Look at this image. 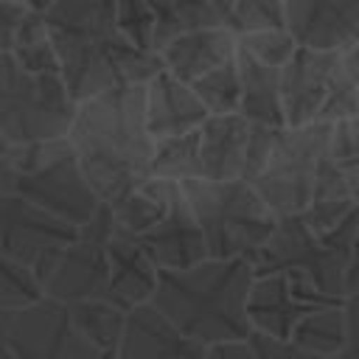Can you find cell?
I'll return each mask as SVG.
<instances>
[{
  "instance_id": "15",
  "label": "cell",
  "mask_w": 359,
  "mask_h": 359,
  "mask_svg": "<svg viewBox=\"0 0 359 359\" xmlns=\"http://www.w3.org/2000/svg\"><path fill=\"white\" fill-rule=\"evenodd\" d=\"M154 266L160 272H177V269H191L202 261H208V247L202 238V230L180 191V185L171 194V205L165 219L149 230L146 236L137 238Z\"/></svg>"
},
{
  "instance_id": "42",
  "label": "cell",
  "mask_w": 359,
  "mask_h": 359,
  "mask_svg": "<svg viewBox=\"0 0 359 359\" xmlns=\"http://www.w3.org/2000/svg\"><path fill=\"white\" fill-rule=\"evenodd\" d=\"M342 314H345L348 342L359 348V294H348V297L342 300Z\"/></svg>"
},
{
  "instance_id": "8",
  "label": "cell",
  "mask_w": 359,
  "mask_h": 359,
  "mask_svg": "<svg viewBox=\"0 0 359 359\" xmlns=\"http://www.w3.org/2000/svg\"><path fill=\"white\" fill-rule=\"evenodd\" d=\"M73 236L76 227L67 222L20 196L0 194V250L17 261L39 286H45L53 275Z\"/></svg>"
},
{
  "instance_id": "6",
  "label": "cell",
  "mask_w": 359,
  "mask_h": 359,
  "mask_svg": "<svg viewBox=\"0 0 359 359\" xmlns=\"http://www.w3.org/2000/svg\"><path fill=\"white\" fill-rule=\"evenodd\" d=\"M76 104L59 76H31L0 56V137L11 146L62 140L73 123Z\"/></svg>"
},
{
  "instance_id": "20",
  "label": "cell",
  "mask_w": 359,
  "mask_h": 359,
  "mask_svg": "<svg viewBox=\"0 0 359 359\" xmlns=\"http://www.w3.org/2000/svg\"><path fill=\"white\" fill-rule=\"evenodd\" d=\"M250 123L233 115H208L199 126V180L208 182H227L241 180L244 174V154H247Z\"/></svg>"
},
{
  "instance_id": "30",
  "label": "cell",
  "mask_w": 359,
  "mask_h": 359,
  "mask_svg": "<svg viewBox=\"0 0 359 359\" xmlns=\"http://www.w3.org/2000/svg\"><path fill=\"white\" fill-rule=\"evenodd\" d=\"M115 28L137 53H154V14L149 0H115Z\"/></svg>"
},
{
  "instance_id": "33",
  "label": "cell",
  "mask_w": 359,
  "mask_h": 359,
  "mask_svg": "<svg viewBox=\"0 0 359 359\" xmlns=\"http://www.w3.org/2000/svg\"><path fill=\"white\" fill-rule=\"evenodd\" d=\"M359 115V90L353 87V81L348 79V73L339 67L328 93H325V101L317 112V123L323 126H339L345 121H353Z\"/></svg>"
},
{
  "instance_id": "21",
  "label": "cell",
  "mask_w": 359,
  "mask_h": 359,
  "mask_svg": "<svg viewBox=\"0 0 359 359\" xmlns=\"http://www.w3.org/2000/svg\"><path fill=\"white\" fill-rule=\"evenodd\" d=\"M238 67V115L252 126H275L286 129L283 107H280V70L255 62L241 48L236 50Z\"/></svg>"
},
{
  "instance_id": "41",
  "label": "cell",
  "mask_w": 359,
  "mask_h": 359,
  "mask_svg": "<svg viewBox=\"0 0 359 359\" xmlns=\"http://www.w3.org/2000/svg\"><path fill=\"white\" fill-rule=\"evenodd\" d=\"M348 294H359V219L353 227L351 255H348V269H345V297Z\"/></svg>"
},
{
  "instance_id": "34",
  "label": "cell",
  "mask_w": 359,
  "mask_h": 359,
  "mask_svg": "<svg viewBox=\"0 0 359 359\" xmlns=\"http://www.w3.org/2000/svg\"><path fill=\"white\" fill-rule=\"evenodd\" d=\"M331 157L337 160V165L342 168L351 196L359 208V115L353 121H345L339 126H334L331 132Z\"/></svg>"
},
{
  "instance_id": "45",
  "label": "cell",
  "mask_w": 359,
  "mask_h": 359,
  "mask_svg": "<svg viewBox=\"0 0 359 359\" xmlns=\"http://www.w3.org/2000/svg\"><path fill=\"white\" fill-rule=\"evenodd\" d=\"M0 359H11V351H8L6 339H3V331H0Z\"/></svg>"
},
{
  "instance_id": "35",
  "label": "cell",
  "mask_w": 359,
  "mask_h": 359,
  "mask_svg": "<svg viewBox=\"0 0 359 359\" xmlns=\"http://www.w3.org/2000/svg\"><path fill=\"white\" fill-rule=\"evenodd\" d=\"M280 132L283 129H275V126H252L250 123L247 154H244V174H241L244 182H252L264 171L266 160L272 157V151H275V146L280 140Z\"/></svg>"
},
{
  "instance_id": "23",
  "label": "cell",
  "mask_w": 359,
  "mask_h": 359,
  "mask_svg": "<svg viewBox=\"0 0 359 359\" xmlns=\"http://www.w3.org/2000/svg\"><path fill=\"white\" fill-rule=\"evenodd\" d=\"M154 14V53L202 28H224L227 0H149Z\"/></svg>"
},
{
  "instance_id": "31",
  "label": "cell",
  "mask_w": 359,
  "mask_h": 359,
  "mask_svg": "<svg viewBox=\"0 0 359 359\" xmlns=\"http://www.w3.org/2000/svg\"><path fill=\"white\" fill-rule=\"evenodd\" d=\"M42 300V286L0 250V311H17Z\"/></svg>"
},
{
  "instance_id": "28",
  "label": "cell",
  "mask_w": 359,
  "mask_h": 359,
  "mask_svg": "<svg viewBox=\"0 0 359 359\" xmlns=\"http://www.w3.org/2000/svg\"><path fill=\"white\" fill-rule=\"evenodd\" d=\"M194 95L199 98V104L205 107L208 115H233L238 112V67L236 59H230L227 65L210 70L208 76H202L199 81L191 84Z\"/></svg>"
},
{
  "instance_id": "7",
  "label": "cell",
  "mask_w": 359,
  "mask_h": 359,
  "mask_svg": "<svg viewBox=\"0 0 359 359\" xmlns=\"http://www.w3.org/2000/svg\"><path fill=\"white\" fill-rule=\"evenodd\" d=\"M334 126L311 123L303 129H283L264 171L250 182L275 219L300 216L311 196V182L323 154L331 146Z\"/></svg>"
},
{
  "instance_id": "5",
  "label": "cell",
  "mask_w": 359,
  "mask_h": 359,
  "mask_svg": "<svg viewBox=\"0 0 359 359\" xmlns=\"http://www.w3.org/2000/svg\"><path fill=\"white\" fill-rule=\"evenodd\" d=\"M356 219L359 210L331 233H314L300 216L278 219L250 266L255 275H292L325 297L345 300V269Z\"/></svg>"
},
{
  "instance_id": "32",
  "label": "cell",
  "mask_w": 359,
  "mask_h": 359,
  "mask_svg": "<svg viewBox=\"0 0 359 359\" xmlns=\"http://www.w3.org/2000/svg\"><path fill=\"white\" fill-rule=\"evenodd\" d=\"M238 48L244 53H250L255 62H261L266 67H275V70H280L297 50L294 39L289 36L286 28H269V31H258V34L241 36Z\"/></svg>"
},
{
  "instance_id": "29",
  "label": "cell",
  "mask_w": 359,
  "mask_h": 359,
  "mask_svg": "<svg viewBox=\"0 0 359 359\" xmlns=\"http://www.w3.org/2000/svg\"><path fill=\"white\" fill-rule=\"evenodd\" d=\"M224 28L236 39L258 34V31H269V28H286L283 25V3H278V0H227Z\"/></svg>"
},
{
  "instance_id": "12",
  "label": "cell",
  "mask_w": 359,
  "mask_h": 359,
  "mask_svg": "<svg viewBox=\"0 0 359 359\" xmlns=\"http://www.w3.org/2000/svg\"><path fill=\"white\" fill-rule=\"evenodd\" d=\"M331 306H342V300L325 297L292 275H255L247 300V320L252 334L289 339L303 317Z\"/></svg>"
},
{
  "instance_id": "25",
  "label": "cell",
  "mask_w": 359,
  "mask_h": 359,
  "mask_svg": "<svg viewBox=\"0 0 359 359\" xmlns=\"http://www.w3.org/2000/svg\"><path fill=\"white\" fill-rule=\"evenodd\" d=\"M65 309H67L70 325L90 348H95L98 353H115L123 334V320H126L123 309H118L109 300H79Z\"/></svg>"
},
{
  "instance_id": "43",
  "label": "cell",
  "mask_w": 359,
  "mask_h": 359,
  "mask_svg": "<svg viewBox=\"0 0 359 359\" xmlns=\"http://www.w3.org/2000/svg\"><path fill=\"white\" fill-rule=\"evenodd\" d=\"M342 70L348 73V79L353 81V87L359 90V42L342 53Z\"/></svg>"
},
{
  "instance_id": "24",
  "label": "cell",
  "mask_w": 359,
  "mask_h": 359,
  "mask_svg": "<svg viewBox=\"0 0 359 359\" xmlns=\"http://www.w3.org/2000/svg\"><path fill=\"white\" fill-rule=\"evenodd\" d=\"M174 188H177L174 182L149 177V180H143L140 185H135L132 191H126L118 202L109 205L115 230L129 233V236H135V238H140V236H146L149 230H154V227L165 219V213H168Z\"/></svg>"
},
{
  "instance_id": "2",
  "label": "cell",
  "mask_w": 359,
  "mask_h": 359,
  "mask_svg": "<svg viewBox=\"0 0 359 359\" xmlns=\"http://www.w3.org/2000/svg\"><path fill=\"white\" fill-rule=\"evenodd\" d=\"M67 143L101 205L149 180L154 140L146 132L143 87H115L76 104Z\"/></svg>"
},
{
  "instance_id": "10",
  "label": "cell",
  "mask_w": 359,
  "mask_h": 359,
  "mask_svg": "<svg viewBox=\"0 0 359 359\" xmlns=\"http://www.w3.org/2000/svg\"><path fill=\"white\" fill-rule=\"evenodd\" d=\"M0 194L20 196V199L48 210L50 216L67 222L70 227L87 224L93 219V213L101 208V202L93 194L90 182L84 180L79 160L67 140L50 160H45L39 168L11 180Z\"/></svg>"
},
{
  "instance_id": "11",
  "label": "cell",
  "mask_w": 359,
  "mask_h": 359,
  "mask_svg": "<svg viewBox=\"0 0 359 359\" xmlns=\"http://www.w3.org/2000/svg\"><path fill=\"white\" fill-rule=\"evenodd\" d=\"M0 331L11 351V359H95L90 348L70 325L67 309L42 297L17 311H0Z\"/></svg>"
},
{
  "instance_id": "37",
  "label": "cell",
  "mask_w": 359,
  "mask_h": 359,
  "mask_svg": "<svg viewBox=\"0 0 359 359\" xmlns=\"http://www.w3.org/2000/svg\"><path fill=\"white\" fill-rule=\"evenodd\" d=\"M48 17H45V3H28V11L17 28L14 36V48H25V45H36V42H48ZM11 48V50H14Z\"/></svg>"
},
{
  "instance_id": "4",
  "label": "cell",
  "mask_w": 359,
  "mask_h": 359,
  "mask_svg": "<svg viewBox=\"0 0 359 359\" xmlns=\"http://www.w3.org/2000/svg\"><path fill=\"white\" fill-rule=\"evenodd\" d=\"M180 191L213 261H252L278 224L272 210L244 180H188Z\"/></svg>"
},
{
  "instance_id": "39",
  "label": "cell",
  "mask_w": 359,
  "mask_h": 359,
  "mask_svg": "<svg viewBox=\"0 0 359 359\" xmlns=\"http://www.w3.org/2000/svg\"><path fill=\"white\" fill-rule=\"evenodd\" d=\"M25 11H28V3H17V0L0 3V56L11 53L14 36H17V28L25 17Z\"/></svg>"
},
{
  "instance_id": "26",
  "label": "cell",
  "mask_w": 359,
  "mask_h": 359,
  "mask_svg": "<svg viewBox=\"0 0 359 359\" xmlns=\"http://www.w3.org/2000/svg\"><path fill=\"white\" fill-rule=\"evenodd\" d=\"M289 342L297 345L300 351L311 353V356L334 359L345 348V342H348L342 306L320 309V311H311L309 317H303L297 323V328L292 331Z\"/></svg>"
},
{
  "instance_id": "9",
  "label": "cell",
  "mask_w": 359,
  "mask_h": 359,
  "mask_svg": "<svg viewBox=\"0 0 359 359\" xmlns=\"http://www.w3.org/2000/svg\"><path fill=\"white\" fill-rule=\"evenodd\" d=\"M115 222L109 205H101L93 219L76 227L73 241L65 247L53 275L42 286V297L70 306L79 300H104L107 297V244L112 238Z\"/></svg>"
},
{
  "instance_id": "38",
  "label": "cell",
  "mask_w": 359,
  "mask_h": 359,
  "mask_svg": "<svg viewBox=\"0 0 359 359\" xmlns=\"http://www.w3.org/2000/svg\"><path fill=\"white\" fill-rule=\"evenodd\" d=\"M247 342H250L255 359H320V356H311V353L300 351L289 339H269L264 334H250Z\"/></svg>"
},
{
  "instance_id": "27",
  "label": "cell",
  "mask_w": 359,
  "mask_h": 359,
  "mask_svg": "<svg viewBox=\"0 0 359 359\" xmlns=\"http://www.w3.org/2000/svg\"><path fill=\"white\" fill-rule=\"evenodd\" d=\"M199 129L177 137L154 140L151 154V177L182 185L188 180H199Z\"/></svg>"
},
{
  "instance_id": "44",
  "label": "cell",
  "mask_w": 359,
  "mask_h": 359,
  "mask_svg": "<svg viewBox=\"0 0 359 359\" xmlns=\"http://www.w3.org/2000/svg\"><path fill=\"white\" fill-rule=\"evenodd\" d=\"M334 359H359V348H356V345H351V342H345V348H342Z\"/></svg>"
},
{
  "instance_id": "16",
  "label": "cell",
  "mask_w": 359,
  "mask_h": 359,
  "mask_svg": "<svg viewBox=\"0 0 359 359\" xmlns=\"http://www.w3.org/2000/svg\"><path fill=\"white\" fill-rule=\"evenodd\" d=\"M205 348L177 331L151 303L126 311L115 359H202Z\"/></svg>"
},
{
  "instance_id": "19",
  "label": "cell",
  "mask_w": 359,
  "mask_h": 359,
  "mask_svg": "<svg viewBox=\"0 0 359 359\" xmlns=\"http://www.w3.org/2000/svg\"><path fill=\"white\" fill-rule=\"evenodd\" d=\"M236 50H238V39L227 28H202L168 42L160 50V62L165 73H171L174 79L191 87L210 70L236 59Z\"/></svg>"
},
{
  "instance_id": "36",
  "label": "cell",
  "mask_w": 359,
  "mask_h": 359,
  "mask_svg": "<svg viewBox=\"0 0 359 359\" xmlns=\"http://www.w3.org/2000/svg\"><path fill=\"white\" fill-rule=\"evenodd\" d=\"M14 59V65L31 76H59V59L56 50L48 42H36V45H25V48H14L8 53Z\"/></svg>"
},
{
  "instance_id": "40",
  "label": "cell",
  "mask_w": 359,
  "mask_h": 359,
  "mask_svg": "<svg viewBox=\"0 0 359 359\" xmlns=\"http://www.w3.org/2000/svg\"><path fill=\"white\" fill-rule=\"evenodd\" d=\"M202 359H255L250 342H219V345H208Z\"/></svg>"
},
{
  "instance_id": "1",
  "label": "cell",
  "mask_w": 359,
  "mask_h": 359,
  "mask_svg": "<svg viewBox=\"0 0 359 359\" xmlns=\"http://www.w3.org/2000/svg\"><path fill=\"white\" fill-rule=\"evenodd\" d=\"M59 79L73 104L115 87H146L163 62L137 53L115 28V0H53L45 3Z\"/></svg>"
},
{
  "instance_id": "46",
  "label": "cell",
  "mask_w": 359,
  "mask_h": 359,
  "mask_svg": "<svg viewBox=\"0 0 359 359\" xmlns=\"http://www.w3.org/2000/svg\"><path fill=\"white\" fill-rule=\"evenodd\" d=\"M8 146H11V143H6V140H3V137H0V157H3V154H6V151H8Z\"/></svg>"
},
{
  "instance_id": "17",
  "label": "cell",
  "mask_w": 359,
  "mask_h": 359,
  "mask_svg": "<svg viewBox=\"0 0 359 359\" xmlns=\"http://www.w3.org/2000/svg\"><path fill=\"white\" fill-rule=\"evenodd\" d=\"M107 297L123 311H132L151 300L157 289L160 269L143 250V244L121 230H112V238L107 244Z\"/></svg>"
},
{
  "instance_id": "47",
  "label": "cell",
  "mask_w": 359,
  "mask_h": 359,
  "mask_svg": "<svg viewBox=\"0 0 359 359\" xmlns=\"http://www.w3.org/2000/svg\"><path fill=\"white\" fill-rule=\"evenodd\" d=\"M95 359H115V353H98Z\"/></svg>"
},
{
  "instance_id": "13",
  "label": "cell",
  "mask_w": 359,
  "mask_h": 359,
  "mask_svg": "<svg viewBox=\"0 0 359 359\" xmlns=\"http://www.w3.org/2000/svg\"><path fill=\"white\" fill-rule=\"evenodd\" d=\"M283 25L297 48L342 56L359 42V0H286Z\"/></svg>"
},
{
  "instance_id": "22",
  "label": "cell",
  "mask_w": 359,
  "mask_h": 359,
  "mask_svg": "<svg viewBox=\"0 0 359 359\" xmlns=\"http://www.w3.org/2000/svg\"><path fill=\"white\" fill-rule=\"evenodd\" d=\"M356 202L351 196L348 180L342 174V168L337 165V160L331 157V146L323 154L314 182H311V196L306 210L300 213V219L314 230V233H331L337 230L342 222H348L356 213Z\"/></svg>"
},
{
  "instance_id": "14",
  "label": "cell",
  "mask_w": 359,
  "mask_h": 359,
  "mask_svg": "<svg viewBox=\"0 0 359 359\" xmlns=\"http://www.w3.org/2000/svg\"><path fill=\"white\" fill-rule=\"evenodd\" d=\"M342 67V56L297 48L294 56L280 67V107L286 129H303L317 123V112L325 93Z\"/></svg>"
},
{
  "instance_id": "3",
  "label": "cell",
  "mask_w": 359,
  "mask_h": 359,
  "mask_svg": "<svg viewBox=\"0 0 359 359\" xmlns=\"http://www.w3.org/2000/svg\"><path fill=\"white\" fill-rule=\"evenodd\" d=\"M255 272L250 261H202L191 269L160 272L151 306L191 342L208 348L250 339L247 300Z\"/></svg>"
},
{
  "instance_id": "18",
  "label": "cell",
  "mask_w": 359,
  "mask_h": 359,
  "mask_svg": "<svg viewBox=\"0 0 359 359\" xmlns=\"http://www.w3.org/2000/svg\"><path fill=\"white\" fill-rule=\"evenodd\" d=\"M143 118L149 137L163 140V137L196 132L208 121V112L188 84L160 70L143 87Z\"/></svg>"
}]
</instances>
